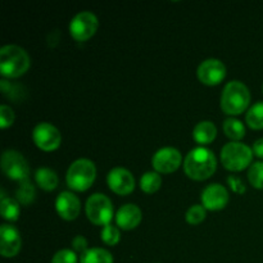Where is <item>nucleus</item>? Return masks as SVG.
Listing matches in <instances>:
<instances>
[{
    "label": "nucleus",
    "instance_id": "b1692460",
    "mask_svg": "<svg viewBox=\"0 0 263 263\" xmlns=\"http://www.w3.org/2000/svg\"><path fill=\"white\" fill-rule=\"evenodd\" d=\"M15 195H17V200L20 202V204L28 205L35 200V187H33V185L28 180L21 181L20 186H18L17 192H15Z\"/></svg>",
    "mask_w": 263,
    "mask_h": 263
},
{
    "label": "nucleus",
    "instance_id": "f257e3e1",
    "mask_svg": "<svg viewBox=\"0 0 263 263\" xmlns=\"http://www.w3.org/2000/svg\"><path fill=\"white\" fill-rule=\"evenodd\" d=\"M217 170V159L212 151L207 148H195L187 153L184 162V171L190 179L203 181L212 176Z\"/></svg>",
    "mask_w": 263,
    "mask_h": 263
},
{
    "label": "nucleus",
    "instance_id": "7ed1b4c3",
    "mask_svg": "<svg viewBox=\"0 0 263 263\" xmlns=\"http://www.w3.org/2000/svg\"><path fill=\"white\" fill-rule=\"evenodd\" d=\"M249 103H251V92L243 82L230 81L223 87L221 95V108L226 115H240L248 108Z\"/></svg>",
    "mask_w": 263,
    "mask_h": 263
},
{
    "label": "nucleus",
    "instance_id": "aec40b11",
    "mask_svg": "<svg viewBox=\"0 0 263 263\" xmlns=\"http://www.w3.org/2000/svg\"><path fill=\"white\" fill-rule=\"evenodd\" d=\"M0 212L5 220L10 221V222L17 221L21 213L20 202L17 199H13V198H4L0 203Z\"/></svg>",
    "mask_w": 263,
    "mask_h": 263
},
{
    "label": "nucleus",
    "instance_id": "4468645a",
    "mask_svg": "<svg viewBox=\"0 0 263 263\" xmlns=\"http://www.w3.org/2000/svg\"><path fill=\"white\" fill-rule=\"evenodd\" d=\"M229 202V193L221 184H211L203 190L202 205L208 211H220Z\"/></svg>",
    "mask_w": 263,
    "mask_h": 263
},
{
    "label": "nucleus",
    "instance_id": "2eb2a0df",
    "mask_svg": "<svg viewBox=\"0 0 263 263\" xmlns=\"http://www.w3.org/2000/svg\"><path fill=\"white\" fill-rule=\"evenodd\" d=\"M55 208L58 215L63 220L72 221L76 220L81 211L80 199L71 192H63L58 195L55 200Z\"/></svg>",
    "mask_w": 263,
    "mask_h": 263
},
{
    "label": "nucleus",
    "instance_id": "393cba45",
    "mask_svg": "<svg viewBox=\"0 0 263 263\" xmlns=\"http://www.w3.org/2000/svg\"><path fill=\"white\" fill-rule=\"evenodd\" d=\"M248 180L256 189H263V162H256L249 167Z\"/></svg>",
    "mask_w": 263,
    "mask_h": 263
},
{
    "label": "nucleus",
    "instance_id": "6ab92c4d",
    "mask_svg": "<svg viewBox=\"0 0 263 263\" xmlns=\"http://www.w3.org/2000/svg\"><path fill=\"white\" fill-rule=\"evenodd\" d=\"M80 263H113V256L107 249L90 248L81 254Z\"/></svg>",
    "mask_w": 263,
    "mask_h": 263
},
{
    "label": "nucleus",
    "instance_id": "412c9836",
    "mask_svg": "<svg viewBox=\"0 0 263 263\" xmlns=\"http://www.w3.org/2000/svg\"><path fill=\"white\" fill-rule=\"evenodd\" d=\"M161 185L162 177L161 175L156 171L146 172V174H144L140 179V187L144 193H146V194H153V193L158 192Z\"/></svg>",
    "mask_w": 263,
    "mask_h": 263
},
{
    "label": "nucleus",
    "instance_id": "bb28decb",
    "mask_svg": "<svg viewBox=\"0 0 263 263\" xmlns=\"http://www.w3.org/2000/svg\"><path fill=\"white\" fill-rule=\"evenodd\" d=\"M100 238H102V240L104 241L107 246H116V244H118V241H120L121 239V233L120 230H118V228H116V226L113 225H107L103 228L102 233H100Z\"/></svg>",
    "mask_w": 263,
    "mask_h": 263
},
{
    "label": "nucleus",
    "instance_id": "c756f323",
    "mask_svg": "<svg viewBox=\"0 0 263 263\" xmlns=\"http://www.w3.org/2000/svg\"><path fill=\"white\" fill-rule=\"evenodd\" d=\"M0 86H2L3 94H4L5 97L9 98V99L17 100L21 98L20 89H22V86H20V85H13L10 84V82L5 81V80H2V81H0Z\"/></svg>",
    "mask_w": 263,
    "mask_h": 263
},
{
    "label": "nucleus",
    "instance_id": "473e14b6",
    "mask_svg": "<svg viewBox=\"0 0 263 263\" xmlns=\"http://www.w3.org/2000/svg\"><path fill=\"white\" fill-rule=\"evenodd\" d=\"M252 151H253V154H256L257 157L263 158V138L258 139V140L253 144V149H252Z\"/></svg>",
    "mask_w": 263,
    "mask_h": 263
},
{
    "label": "nucleus",
    "instance_id": "1a4fd4ad",
    "mask_svg": "<svg viewBox=\"0 0 263 263\" xmlns=\"http://www.w3.org/2000/svg\"><path fill=\"white\" fill-rule=\"evenodd\" d=\"M32 139L36 146L44 152H53L59 148L62 135L58 128L49 122H41L33 128Z\"/></svg>",
    "mask_w": 263,
    "mask_h": 263
},
{
    "label": "nucleus",
    "instance_id": "6e6552de",
    "mask_svg": "<svg viewBox=\"0 0 263 263\" xmlns=\"http://www.w3.org/2000/svg\"><path fill=\"white\" fill-rule=\"evenodd\" d=\"M2 168L9 179L15 180V181L28 180L30 166L20 152L5 151L2 156Z\"/></svg>",
    "mask_w": 263,
    "mask_h": 263
},
{
    "label": "nucleus",
    "instance_id": "a878e982",
    "mask_svg": "<svg viewBox=\"0 0 263 263\" xmlns=\"http://www.w3.org/2000/svg\"><path fill=\"white\" fill-rule=\"evenodd\" d=\"M205 216H207L205 208L202 204H194L187 210L185 218L190 225H199L200 222L204 221Z\"/></svg>",
    "mask_w": 263,
    "mask_h": 263
},
{
    "label": "nucleus",
    "instance_id": "c85d7f7f",
    "mask_svg": "<svg viewBox=\"0 0 263 263\" xmlns=\"http://www.w3.org/2000/svg\"><path fill=\"white\" fill-rule=\"evenodd\" d=\"M13 122H14V112L9 105L3 104L0 107V127L5 130V128L10 127Z\"/></svg>",
    "mask_w": 263,
    "mask_h": 263
},
{
    "label": "nucleus",
    "instance_id": "9b49d317",
    "mask_svg": "<svg viewBox=\"0 0 263 263\" xmlns=\"http://www.w3.org/2000/svg\"><path fill=\"white\" fill-rule=\"evenodd\" d=\"M197 74L202 84L215 86V85L222 82L226 77V66L220 59H205L198 67Z\"/></svg>",
    "mask_w": 263,
    "mask_h": 263
},
{
    "label": "nucleus",
    "instance_id": "f3484780",
    "mask_svg": "<svg viewBox=\"0 0 263 263\" xmlns=\"http://www.w3.org/2000/svg\"><path fill=\"white\" fill-rule=\"evenodd\" d=\"M217 136V127L211 121H202L198 123L193 131V138L198 144H211Z\"/></svg>",
    "mask_w": 263,
    "mask_h": 263
},
{
    "label": "nucleus",
    "instance_id": "5701e85b",
    "mask_svg": "<svg viewBox=\"0 0 263 263\" xmlns=\"http://www.w3.org/2000/svg\"><path fill=\"white\" fill-rule=\"evenodd\" d=\"M247 125L253 130H262L263 128V102L256 103L248 109L246 116Z\"/></svg>",
    "mask_w": 263,
    "mask_h": 263
},
{
    "label": "nucleus",
    "instance_id": "a211bd4d",
    "mask_svg": "<svg viewBox=\"0 0 263 263\" xmlns=\"http://www.w3.org/2000/svg\"><path fill=\"white\" fill-rule=\"evenodd\" d=\"M35 180L36 182H37L39 186H40L41 189L46 190V192H51V190L55 189V187L58 186L59 182V179L58 176H57L55 171H53V170L50 168H45V167L39 168L37 171H36Z\"/></svg>",
    "mask_w": 263,
    "mask_h": 263
},
{
    "label": "nucleus",
    "instance_id": "f03ea898",
    "mask_svg": "<svg viewBox=\"0 0 263 263\" xmlns=\"http://www.w3.org/2000/svg\"><path fill=\"white\" fill-rule=\"evenodd\" d=\"M30 55L17 45H5L0 49V73L8 79H17L28 71Z\"/></svg>",
    "mask_w": 263,
    "mask_h": 263
},
{
    "label": "nucleus",
    "instance_id": "dca6fc26",
    "mask_svg": "<svg viewBox=\"0 0 263 263\" xmlns=\"http://www.w3.org/2000/svg\"><path fill=\"white\" fill-rule=\"evenodd\" d=\"M141 211L138 205L135 204H125L118 210L116 215V223L123 230H133L138 228L139 223L141 222Z\"/></svg>",
    "mask_w": 263,
    "mask_h": 263
},
{
    "label": "nucleus",
    "instance_id": "39448f33",
    "mask_svg": "<svg viewBox=\"0 0 263 263\" xmlns=\"http://www.w3.org/2000/svg\"><path fill=\"white\" fill-rule=\"evenodd\" d=\"M253 151L248 145L239 141H231L226 144L221 151V162L229 171L239 172L252 166Z\"/></svg>",
    "mask_w": 263,
    "mask_h": 263
},
{
    "label": "nucleus",
    "instance_id": "9d476101",
    "mask_svg": "<svg viewBox=\"0 0 263 263\" xmlns=\"http://www.w3.org/2000/svg\"><path fill=\"white\" fill-rule=\"evenodd\" d=\"M182 163V156L177 149L172 146L162 148L152 158V166L158 174H171Z\"/></svg>",
    "mask_w": 263,
    "mask_h": 263
},
{
    "label": "nucleus",
    "instance_id": "20e7f679",
    "mask_svg": "<svg viewBox=\"0 0 263 263\" xmlns=\"http://www.w3.org/2000/svg\"><path fill=\"white\" fill-rule=\"evenodd\" d=\"M97 177V167L90 159L81 158L74 161L67 171V185L74 192H85L89 189Z\"/></svg>",
    "mask_w": 263,
    "mask_h": 263
},
{
    "label": "nucleus",
    "instance_id": "ddd939ff",
    "mask_svg": "<svg viewBox=\"0 0 263 263\" xmlns=\"http://www.w3.org/2000/svg\"><path fill=\"white\" fill-rule=\"evenodd\" d=\"M22 239L14 226L3 223L0 228V253L5 258H12L20 253Z\"/></svg>",
    "mask_w": 263,
    "mask_h": 263
},
{
    "label": "nucleus",
    "instance_id": "423d86ee",
    "mask_svg": "<svg viewBox=\"0 0 263 263\" xmlns=\"http://www.w3.org/2000/svg\"><path fill=\"white\" fill-rule=\"evenodd\" d=\"M86 216L94 225L107 226L113 218V204L104 194H92L85 205Z\"/></svg>",
    "mask_w": 263,
    "mask_h": 263
},
{
    "label": "nucleus",
    "instance_id": "2f4dec72",
    "mask_svg": "<svg viewBox=\"0 0 263 263\" xmlns=\"http://www.w3.org/2000/svg\"><path fill=\"white\" fill-rule=\"evenodd\" d=\"M72 247H73L74 252H80L81 254H84L87 251V240L85 236L77 235L74 236V239L72 240Z\"/></svg>",
    "mask_w": 263,
    "mask_h": 263
},
{
    "label": "nucleus",
    "instance_id": "cd10ccee",
    "mask_svg": "<svg viewBox=\"0 0 263 263\" xmlns=\"http://www.w3.org/2000/svg\"><path fill=\"white\" fill-rule=\"evenodd\" d=\"M51 263H77V254L72 249H62L54 254Z\"/></svg>",
    "mask_w": 263,
    "mask_h": 263
},
{
    "label": "nucleus",
    "instance_id": "4be33fe9",
    "mask_svg": "<svg viewBox=\"0 0 263 263\" xmlns=\"http://www.w3.org/2000/svg\"><path fill=\"white\" fill-rule=\"evenodd\" d=\"M223 133L231 140L238 141L246 135V127L241 123V121L236 120V118H228L223 122Z\"/></svg>",
    "mask_w": 263,
    "mask_h": 263
},
{
    "label": "nucleus",
    "instance_id": "0eeeda50",
    "mask_svg": "<svg viewBox=\"0 0 263 263\" xmlns=\"http://www.w3.org/2000/svg\"><path fill=\"white\" fill-rule=\"evenodd\" d=\"M99 21L92 12L85 10L72 18L69 23V33L76 41H86L95 35Z\"/></svg>",
    "mask_w": 263,
    "mask_h": 263
},
{
    "label": "nucleus",
    "instance_id": "7c9ffc66",
    "mask_svg": "<svg viewBox=\"0 0 263 263\" xmlns=\"http://www.w3.org/2000/svg\"><path fill=\"white\" fill-rule=\"evenodd\" d=\"M228 182L229 185H230L231 189H233V192L238 193V194H244V193H246V185H244V182L241 181L240 177L229 176Z\"/></svg>",
    "mask_w": 263,
    "mask_h": 263
},
{
    "label": "nucleus",
    "instance_id": "f8f14e48",
    "mask_svg": "<svg viewBox=\"0 0 263 263\" xmlns=\"http://www.w3.org/2000/svg\"><path fill=\"white\" fill-rule=\"evenodd\" d=\"M109 189L118 195H128L135 189V179L128 170L117 167L110 170L107 176Z\"/></svg>",
    "mask_w": 263,
    "mask_h": 263
}]
</instances>
